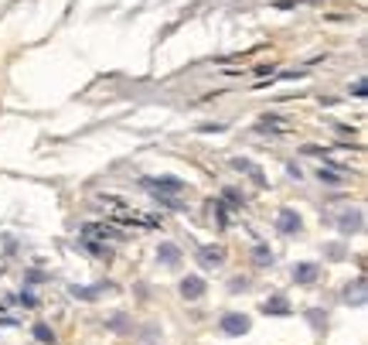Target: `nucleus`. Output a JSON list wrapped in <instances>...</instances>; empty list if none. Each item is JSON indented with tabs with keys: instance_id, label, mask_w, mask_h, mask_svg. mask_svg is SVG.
Here are the masks:
<instances>
[{
	"instance_id": "obj_1",
	"label": "nucleus",
	"mask_w": 368,
	"mask_h": 345,
	"mask_svg": "<svg viewBox=\"0 0 368 345\" xmlns=\"http://www.w3.org/2000/svg\"><path fill=\"white\" fill-rule=\"evenodd\" d=\"M140 185L150 191L153 199H178V195L188 189L178 174H157V178H143Z\"/></svg>"
},
{
	"instance_id": "obj_2",
	"label": "nucleus",
	"mask_w": 368,
	"mask_h": 345,
	"mask_svg": "<svg viewBox=\"0 0 368 345\" xmlns=\"http://www.w3.org/2000/svg\"><path fill=\"white\" fill-rule=\"evenodd\" d=\"M276 229L283 236H297L304 229V219H300V212H293V209H280V216H276Z\"/></svg>"
},
{
	"instance_id": "obj_3",
	"label": "nucleus",
	"mask_w": 368,
	"mask_h": 345,
	"mask_svg": "<svg viewBox=\"0 0 368 345\" xmlns=\"http://www.w3.org/2000/svg\"><path fill=\"white\" fill-rule=\"evenodd\" d=\"M365 226V216H362V209H344L341 216H337V229L344 236H352V233H358Z\"/></svg>"
},
{
	"instance_id": "obj_4",
	"label": "nucleus",
	"mask_w": 368,
	"mask_h": 345,
	"mask_svg": "<svg viewBox=\"0 0 368 345\" xmlns=\"http://www.w3.org/2000/svg\"><path fill=\"white\" fill-rule=\"evenodd\" d=\"M249 329H252V325H249L245 314H239V311L222 314V331H225V335H245Z\"/></svg>"
},
{
	"instance_id": "obj_5",
	"label": "nucleus",
	"mask_w": 368,
	"mask_h": 345,
	"mask_svg": "<svg viewBox=\"0 0 368 345\" xmlns=\"http://www.w3.org/2000/svg\"><path fill=\"white\" fill-rule=\"evenodd\" d=\"M198 264H201V267H208V270L222 267V264H225V250H222V246H201V250H198Z\"/></svg>"
},
{
	"instance_id": "obj_6",
	"label": "nucleus",
	"mask_w": 368,
	"mask_h": 345,
	"mask_svg": "<svg viewBox=\"0 0 368 345\" xmlns=\"http://www.w3.org/2000/svg\"><path fill=\"white\" fill-rule=\"evenodd\" d=\"M157 264H160V267H178V264H181V250H178L174 243H160V250H157Z\"/></svg>"
},
{
	"instance_id": "obj_7",
	"label": "nucleus",
	"mask_w": 368,
	"mask_h": 345,
	"mask_svg": "<svg viewBox=\"0 0 368 345\" xmlns=\"http://www.w3.org/2000/svg\"><path fill=\"white\" fill-rule=\"evenodd\" d=\"M205 294V281L201 277H184L181 281V298L184 301H198Z\"/></svg>"
},
{
	"instance_id": "obj_8",
	"label": "nucleus",
	"mask_w": 368,
	"mask_h": 345,
	"mask_svg": "<svg viewBox=\"0 0 368 345\" xmlns=\"http://www.w3.org/2000/svg\"><path fill=\"white\" fill-rule=\"evenodd\" d=\"M317 277H321V267H317V264H297V267H293V281L297 284H314Z\"/></svg>"
},
{
	"instance_id": "obj_9",
	"label": "nucleus",
	"mask_w": 368,
	"mask_h": 345,
	"mask_svg": "<svg viewBox=\"0 0 368 345\" xmlns=\"http://www.w3.org/2000/svg\"><path fill=\"white\" fill-rule=\"evenodd\" d=\"M232 168H235V171H245L252 181H256V185H260V189H266V178H262V171L256 168V164H249L245 157H232Z\"/></svg>"
},
{
	"instance_id": "obj_10",
	"label": "nucleus",
	"mask_w": 368,
	"mask_h": 345,
	"mask_svg": "<svg viewBox=\"0 0 368 345\" xmlns=\"http://www.w3.org/2000/svg\"><path fill=\"white\" fill-rule=\"evenodd\" d=\"M113 291V284H99V287H72V298L76 301H96L99 294Z\"/></svg>"
},
{
	"instance_id": "obj_11",
	"label": "nucleus",
	"mask_w": 368,
	"mask_h": 345,
	"mask_svg": "<svg viewBox=\"0 0 368 345\" xmlns=\"http://www.w3.org/2000/svg\"><path fill=\"white\" fill-rule=\"evenodd\" d=\"M262 314H290V301L283 294H273L270 301H262Z\"/></svg>"
},
{
	"instance_id": "obj_12",
	"label": "nucleus",
	"mask_w": 368,
	"mask_h": 345,
	"mask_svg": "<svg viewBox=\"0 0 368 345\" xmlns=\"http://www.w3.org/2000/svg\"><path fill=\"white\" fill-rule=\"evenodd\" d=\"M344 301L348 304H365V277H358L354 284L344 287Z\"/></svg>"
},
{
	"instance_id": "obj_13",
	"label": "nucleus",
	"mask_w": 368,
	"mask_h": 345,
	"mask_svg": "<svg viewBox=\"0 0 368 345\" xmlns=\"http://www.w3.org/2000/svg\"><path fill=\"white\" fill-rule=\"evenodd\" d=\"M89 236H103V239H123L120 229H109V226H82V239H89Z\"/></svg>"
},
{
	"instance_id": "obj_14",
	"label": "nucleus",
	"mask_w": 368,
	"mask_h": 345,
	"mask_svg": "<svg viewBox=\"0 0 368 345\" xmlns=\"http://www.w3.org/2000/svg\"><path fill=\"white\" fill-rule=\"evenodd\" d=\"M260 130L262 134H270V130H273V134H283V130H287V120H280V116H262Z\"/></svg>"
},
{
	"instance_id": "obj_15",
	"label": "nucleus",
	"mask_w": 368,
	"mask_h": 345,
	"mask_svg": "<svg viewBox=\"0 0 368 345\" xmlns=\"http://www.w3.org/2000/svg\"><path fill=\"white\" fill-rule=\"evenodd\" d=\"M317 178L324 185H341L344 181V171H334V168H317Z\"/></svg>"
},
{
	"instance_id": "obj_16",
	"label": "nucleus",
	"mask_w": 368,
	"mask_h": 345,
	"mask_svg": "<svg viewBox=\"0 0 368 345\" xmlns=\"http://www.w3.org/2000/svg\"><path fill=\"white\" fill-rule=\"evenodd\" d=\"M208 212H215V219H218V226L225 229L229 226V209H225V202L218 199V202H208Z\"/></svg>"
},
{
	"instance_id": "obj_17",
	"label": "nucleus",
	"mask_w": 368,
	"mask_h": 345,
	"mask_svg": "<svg viewBox=\"0 0 368 345\" xmlns=\"http://www.w3.org/2000/svg\"><path fill=\"white\" fill-rule=\"evenodd\" d=\"M252 260H256V267H273V250H270V246H256V250H252Z\"/></svg>"
},
{
	"instance_id": "obj_18",
	"label": "nucleus",
	"mask_w": 368,
	"mask_h": 345,
	"mask_svg": "<svg viewBox=\"0 0 368 345\" xmlns=\"http://www.w3.org/2000/svg\"><path fill=\"white\" fill-rule=\"evenodd\" d=\"M34 339H38V342H45V345H55V331L48 329L45 321H38V325H34Z\"/></svg>"
},
{
	"instance_id": "obj_19",
	"label": "nucleus",
	"mask_w": 368,
	"mask_h": 345,
	"mask_svg": "<svg viewBox=\"0 0 368 345\" xmlns=\"http://www.w3.org/2000/svg\"><path fill=\"white\" fill-rule=\"evenodd\" d=\"M106 325H109L113 331H130V325H126V314H113Z\"/></svg>"
},
{
	"instance_id": "obj_20",
	"label": "nucleus",
	"mask_w": 368,
	"mask_h": 345,
	"mask_svg": "<svg viewBox=\"0 0 368 345\" xmlns=\"http://www.w3.org/2000/svg\"><path fill=\"white\" fill-rule=\"evenodd\" d=\"M222 202H232V205H242V202H245V199H242V195H239V191H235V189H225V191H222Z\"/></svg>"
},
{
	"instance_id": "obj_21",
	"label": "nucleus",
	"mask_w": 368,
	"mask_h": 345,
	"mask_svg": "<svg viewBox=\"0 0 368 345\" xmlns=\"http://www.w3.org/2000/svg\"><path fill=\"white\" fill-rule=\"evenodd\" d=\"M307 318H310L314 329H324V321H327V314H321V311H307Z\"/></svg>"
},
{
	"instance_id": "obj_22",
	"label": "nucleus",
	"mask_w": 368,
	"mask_h": 345,
	"mask_svg": "<svg viewBox=\"0 0 368 345\" xmlns=\"http://www.w3.org/2000/svg\"><path fill=\"white\" fill-rule=\"evenodd\" d=\"M352 93L358 96V99H365V93H368V82H365V79H358V82H354V86H352Z\"/></svg>"
}]
</instances>
